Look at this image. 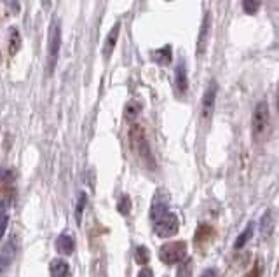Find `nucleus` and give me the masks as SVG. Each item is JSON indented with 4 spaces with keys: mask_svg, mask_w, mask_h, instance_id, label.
I'll return each instance as SVG.
<instances>
[{
    "mask_svg": "<svg viewBox=\"0 0 279 277\" xmlns=\"http://www.w3.org/2000/svg\"><path fill=\"white\" fill-rule=\"evenodd\" d=\"M129 141H131V148L136 155L140 157V160L147 166L154 164V155H152V148L148 138L145 135V128L143 126H133L131 131H129Z\"/></svg>",
    "mask_w": 279,
    "mask_h": 277,
    "instance_id": "nucleus-1",
    "label": "nucleus"
},
{
    "mask_svg": "<svg viewBox=\"0 0 279 277\" xmlns=\"http://www.w3.org/2000/svg\"><path fill=\"white\" fill-rule=\"evenodd\" d=\"M271 126V108L265 100L258 101L253 108V115H251V135H253L255 141H262L265 138Z\"/></svg>",
    "mask_w": 279,
    "mask_h": 277,
    "instance_id": "nucleus-2",
    "label": "nucleus"
},
{
    "mask_svg": "<svg viewBox=\"0 0 279 277\" xmlns=\"http://www.w3.org/2000/svg\"><path fill=\"white\" fill-rule=\"evenodd\" d=\"M187 249L189 248H187L185 241L166 242L159 249V260L166 265H175V263H180L187 258Z\"/></svg>",
    "mask_w": 279,
    "mask_h": 277,
    "instance_id": "nucleus-3",
    "label": "nucleus"
},
{
    "mask_svg": "<svg viewBox=\"0 0 279 277\" xmlns=\"http://www.w3.org/2000/svg\"><path fill=\"white\" fill-rule=\"evenodd\" d=\"M49 47H47V71L53 73L56 68L58 58H60V49H61V25L60 21L54 19L49 30Z\"/></svg>",
    "mask_w": 279,
    "mask_h": 277,
    "instance_id": "nucleus-4",
    "label": "nucleus"
},
{
    "mask_svg": "<svg viewBox=\"0 0 279 277\" xmlns=\"http://www.w3.org/2000/svg\"><path fill=\"white\" fill-rule=\"evenodd\" d=\"M178 228H180V220L175 213H166L164 216H161L159 220L154 221V232L157 237L162 239H168L173 237V235L178 234Z\"/></svg>",
    "mask_w": 279,
    "mask_h": 277,
    "instance_id": "nucleus-5",
    "label": "nucleus"
},
{
    "mask_svg": "<svg viewBox=\"0 0 279 277\" xmlns=\"http://www.w3.org/2000/svg\"><path fill=\"white\" fill-rule=\"evenodd\" d=\"M216 94H218V85L216 82H209L203 94V103H201V119L204 122H208L213 117V112H215V103H216Z\"/></svg>",
    "mask_w": 279,
    "mask_h": 277,
    "instance_id": "nucleus-6",
    "label": "nucleus"
},
{
    "mask_svg": "<svg viewBox=\"0 0 279 277\" xmlns=\"http://www.w3.org/2000/svg\"><path fill=\"white\" fill-rule=\"evenodd\" d=\"M211 28H213V16L211 12H206L201 23L199 33H197V46H196V53L197 56H203L208 49V44H209V37H211Z\"/></svg>",
    "mask_w": 279,
    "mask_h": 277,
    "instance_id": "nucleus-7",
    "label": "nucleus"
},
{
    "mask_svg": "<svg viewBox=\"0 0 279 277\" xmlns=\"http://www.w3.org/2000/svg\"><path fill=\"white\" fill-rule=\"evenodd\" d=\"M18 244H19L18 237L12 235V237L4 244V248L0 249V274H4L5 270L14 263L16 256H18V249H19Z\"/></svg>",
    "mask_w": 279,
    "mask_h": 277,
    "instance_id": "nucleus-8",
    "label": "nucleus"
},
{
    "mask_svg": "<svg viewBox=\"0 0 279 277\" xmlns=\"http://www.w3.org/2000/svg\"><path fill=\"white\" fill-rule=\"evenodd\" d=\"M169 201L168 197L164 196L162 192H159L157 196H154V201H152V206H150V220L155 221L159 220L161 216H164L166 213L169 211Z\"/></svg>",
    "mask_w": 279,
    "mask_h": 277,
    "instance_id": "nucleus-9",
    "label": "nucleus"
},
{
    "mask_svg": "<svg viewBox=\"0 0 279 277\" xmlns=\"http://www.w3.org/2000/svg\"><path fill=\"white\" fill-rule=\"evenodd\" d=\"M16 201V190L12 185H2L0 187V214L7 213L9 208Z\"/></svg>",
    "mask_w": 279,
    "mask_h": 277,
    "instance_id": "nucleus-10",
    "label": "nucleus"
},
{
    "mask_svg": "<svg viewBox=\"0 0 279 277\" xmlns=\"http://www.w3.org/2000/svg\"><path fill=\"white\" fill-rule=\"evenodd\" d=\"M119 33H121V21H117L114 26H112V30L108 32L107 39H105V46H103V54L105 58H110L112 53H114L115 46H117V40H119Z\"/></svg>",
    "mask_w": 279,
    "mask_h": 277,
    "instance_id": "nucleus-11",
    "label": "nucleus"
},
{
    "mask_svg": "<svg viewBox=\"0 0 279 277\" xmlns=\"http://www.w3.org/2000/svg\"><path fill=\"white\" fill-rule=\"evenodd\" d=\"M49 272L51 277H72V269H70L67 260L63 258L53 260L49 265Z\"/></svg>",
    "mask_w": 279,
    "mask_h": 277,
    "instance_id": "nucleus-12",
    "label": "nucleus"
},
{
    "mask_svg": "<svg viewBox=\"0 0 279 277\" xmlns=\"http://www.w3.org/2000/svg\"><path fill=\"white\" fill-rule=\"evenodd\" d=\"M175 84H176L178 92H182V94H185L187 89H189V75H187V67H185V63H183V61H180V63L176 65Z\"/></svg>",
    "mask_w": 279,
    "mask_h": 277,
    "instance_id": "nucleus-13",
    "label": "nucleus"
},
{
    "mask_svg": "<svg viewBox=\"0 0 279 277\" xmlns=\"http://www.w3.org/2000/svg\"><path fill=\"white\" fill-rule=\"evenodd\" d=\"M56 251L61 253V255H72L75 251V241H73L72 235L61 234L56 239Z\"/></svg>",
    "mask_w": 279,
    "mask_h": 277,
    "instance_id": "nucleus-14",
    "label": "nucleus"
},
{
    "mask_svg": "<svg viewBox=\"0 0 279 277\" xmlns=\"http://www.w3.org/2000/svg\"><path fill=\"white\" fill-rule=\"evenodd\" d=\"M171 56H173L171 46H162L161 49H157V51H154V53H152L154 61H155V63H159V65H169V63H171Z\"/></svg>",
    "mask_w": 279,
    "mask_h": 277,
    "instance_id": "nucleus-15",
    "label": "nucleus"
},
{
    "mask_svg": "<svg viewBox=\"0 0 279 277\" xmlns=\"http://www.w3.org/2000/svg\"><path fill=\"white\" fill-rule=\"evenodd\" d=\"M253 232H255V225L253 223H248L246 228H244L243 232H241L239 235H237L236 242H234V249H241L246 246V242L250 241L251 237H253Z\"/></svg>",
    "mask_w": 279,
    "mask_h": 277,
    "instance_id": "nucleus-16",
    "label": "nucleus"
},
{
    "mask_svg": "<svg viewBox=\"0 0 279 277\" xmlns=\"http://www.w3.org/2000/svg\"><path fill=\"white\" fill-rule=\"evenodd\" d=\"M140 112H141V105L138 103V101H128V105H126V108H124V117H126V121H129V122H133L135 121L136 117L140 115Z\"/></svg>",
    "mask_w": 279,
    "mask_h": 277,
    "instance_id": "nucleus-17",
    "label": "nucleus"
},
{
    "mask_svg": "<svg viewBox=\"0 0 279 277\" xmlns=\"http://www.w3.org/2000/svg\"><path fill=\"white\" fill-rule=\"evenodd\" d=\"M19 49H21V35H19L18 28H12L9 33V53L14 56Z\"/></svg>",
    "mask_w": 279,
    "mask_h": 277,
    "instance_id": "nucleus-18",
    "label": "nucleus"
},
{
    "mask_svg": "<svg viewBox=\"0 0 279 277\" xmlns=\"http://www.w3.org/2000/svg\"><path fill=\"white\" fill-rule=\"evenodd\" d=\"M213 237V228L209 225H201L196 232V244H204Z\"/></svg>",
    "mask_w": 279,
    "mask_h": 277,
    "instance_id": "nucleus-19",
    "label": "nucleus"
},
{
    "mask_svg": "<svg viewBox=\"0 0 279 277\" xmlns=\"http://www.w3.org/2000/svg\"><path fill=\"white\" fill-rule=\"evenodd\" d=\"M194 274V262L192 258H185L182 260L178 270H176V277H192Z\"/></svg>",
    "mask_w": 279,
    "mask_h": 277,
    "instance_id": "nucleus-20",
    "label": "nucleus"
},
{
    "mask_svg": "<svg viewBox=\"0 0 279 277\" xmlns=\"http://www.w3.org/2000/svg\"><path fill=\"white\" fill-rule=\"evenodd\" d=\"M135 260L140 263V265H147L148 262H150V251H148L147 246H138L135 251Z\"/></svg>",
    "mask_w": 279,
    "mask_h": 277,
    "instance_id": "nucleus-21",
    "label": "nucleus"
},
{
    "mask_svg": "<svg viewBox=\"0 0 279 277\" xmlns=\"http://www.w3.org/2000/svg\"><path fill=\"white\" fill-rule=\"evenodd\" d=\"M86 203H87V196L86 194H80L79 201H77V208H75L77 225H80V221H82V214H84V209H86Z\"/></svg>",
    "mask_w": 279,
    "mask_h": 277,
    "instance_id": "nucleus-22",
    "label": "nucleus"
},
{
    "mask_svg": "<svg viewBox=\"0 0 279 277\" xmlns=\"http://www.w3.org/2000/svg\"><path fill=\"white\" fill-rule=\"evenodd\" d=\"M272 223H274V220H272V211L267 209L264 213V216H262V234H271L272 230Z\"/></svg>",
    "mask_w": 279,
    "mask_h": 277,
    "instance_id": "nucleus-23",
    "label": "nucleus"
},
{
    "mask_svg": "<svg viewBox=\"0 0 279 277\" xmlns=\"http://www.w3.org/2000/svg\"><path fill=\"white\" fill-rule=\"evenodd\" d=\"M241 5H243L246 14H255L260 7V2L258 0H241Z\"/></svg>",
    "mask_w": 279,
    "mask_h": 277,
    "instance_id": "nucleus-24",
    "label": "nucleus"
},
{
    "mask_svg": "<svg viewBox=\"0 0 279 277\" xmlns=\"http://www.w3.org/2000/svg\"><path fill=\"white\" fill-rule=\"evenodd\" d=\"M117 209L121 214H129V211H131V199H129L128 196H122L121 199H119V204H117Z\"/></svg>",
    "mask_w": 279,
    "mask_h": 277,
    "instance_id": "nucleus-25",
    "label": "nucleus"
},
{
    "mask_svg": "<svg viewBox=\"0 0 279 277\" xmlns=\"http://www.w3.org/2000/svg\"><path fill=\"white\" fill-rule=\"evenodd\" d=\"M12 180H14V173H12L11 169H5V167L2 169V167H0V183L11 185Z\"/></svg>",
    "mask_w": 279,
    "mask_h": 277,
    "instance_id": "nucleus-26",
    "label": "nucleus"
},
{
    "mask_svg": "<svg viewBox=\"0 0 279 277\" xmlns=\"http://www.w3.org/2000/svg\"><path fill=\"white\" fill-rule=\"evenodd\" d=\"M9 227V213H2L0 214V242H2V237L5 235Z\"/></svg>",
    "mask_w": 279,
    "mask_h": 277,
    "instance_id": "nucleus-27",
    "label": "nucleus"
},
{
    "mask_svg": "<svg viewBox=\"0 0 279 277\" xmlns=\"http://www.w3.org/2000/svg\"><path fill=\"white\" fill-rule=\"evenodd\" d=\"M201 277H220V272H218V269H208V270H204Z\"/></svg>",
    "mask_w": 279,
    "mask_h": 277,
    "instance_id": "nucleus-28",
    "label": "nucleus"
},
{
    "mask_svg": "<svg viewBox=\"0 0 279 277\" xmlns=\"http://www.w3.org/2000/svg\"><path fill=\"white\" fill-rule=\"evenodd\" d=\"M138 277H154V272H152L148 267H145V269H141L138 272Z\"/></svg>",
    "mask_w": 279,
    "mask_h": 277,
    "instance_id": "nucleus-29",
    "label": "nucleus"
},
{
    "mask_svg": "<svg viewBox=\"0 0 279 277\" xmlns=\"http://www.w3.org/2000/svg\"><path fill=\"white\" fill-rule=\"evenodd\" d=\"M244 277H260V269H258V267H255V269H251Z\"/></svg>",
    "mask_w": 279,
    "mask_h": 277,
    "instance_id": "nucleus-30",
    "label": "nucleus"
},
{
    "mask_svg": "<svg viewBox=\"0 0 279 277\" xmlns=\"http://www.w3.org/2000/svg\"><path fill=\"white\" fill-rule=\"evenodd\" d=\"M42 2H44V4H47V2H49V0H42Z\"/></svg>",
    "mask_w": 279,
    "mask_h": 277,
    "instance_id": "nucleus-31",
    "label": "nucleus"
}]
</instances>
